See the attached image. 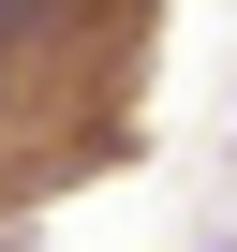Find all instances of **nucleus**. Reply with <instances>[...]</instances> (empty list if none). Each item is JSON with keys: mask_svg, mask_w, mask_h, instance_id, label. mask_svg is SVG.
<instances>
[{"mask_svg": "<svg viewBox=\"0 0 237 252\" xmlns=\"http://www.w3.org/2000/svg\"><path fill=\"white\" fill-rule=\"evenodd\" d=\"M15 30H59V0H0V45H15Z\"/></svg>", "mask_w": 237, "mask_h": 252, "instance_id": "f257e3e1", "label": "nucleus"}]
</instances>
